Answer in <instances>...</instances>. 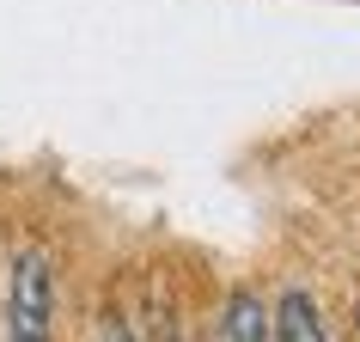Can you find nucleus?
I'll use <instances>...</instances> for the list:
<instances>
[{
    "label": "nucleus",
    "mask_w": 360,
    "mask_h": 342,
    "mask_svg": "<svg viewBox=\"0 0 360 342\" xmlns=\"http://www.w3.org/2000/svg\"><path fill=\"white\" fill-rule=\"evenodd\" d=\"M56 336V263L43 245H25L6 287V342H49Z\"/></svg>",
    "instance_id": "f257e3e1"
},
{
    "label": "nucleus",
    "mask_w": 360,
    "mask_h": 342,
    "mask_svg": "<svg viewBox=\"0 0 360 342\" xmlns=\"http://www.w3.org/2000/svg\"><path fill=\"white\" fill-rule=\"evenodd\" d=\"M269 342H330V324L305 287H287L281 305L269 312Z\"/></svg>",
    "instance_id": "f03ea898"
},
{
    "label": "nucleus",
    "mask_w": 360,
    "mask_h": 342,
    "mask_svg": "<svg viewBox=\"0 0 360 342\" xmlns=\"http://www.w3.org/2000/svg\"><path fill=\"white\" fill-rule=\"evenodd\" d=\"M226 342H269V312H263L257 293H245V287L226 300Z\"/></svg>",
    "instance_id": "7ed1b4c3"
}]
</instances>
